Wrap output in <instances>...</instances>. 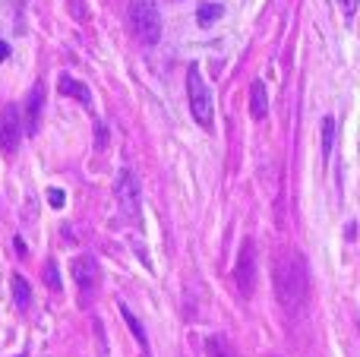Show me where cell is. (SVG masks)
<instances>
[{
    "instance_id": "obj_1",
    "label": "cell",
    "mask_w": 360,
    "mask_h": 357,
    "mask_svg": "<svg viewBox=\"0 0 360 357\" xmlns=\"http://www.w3.org/2000/svg\"><path fill=\"white\" fill-rule=\"evenodd\" d=\"M310 294V269L297 250H288L275 259V297L285 310L297 313Z\"/></svg>"
},
{
    "instance_id": "obj_2",
    "label": "cell",
    "mask_w": 360,
    "mask_h": 357,
    "mask_svg": "<svg viewBox=\"0 0 360 357\" xmlns=\"http://www.w3.org/2000/svg\"><path fill=\"white\" fill-rule=\"evenodd\" d=\"M186 98H190V111L196 117V124L212 130V117H215L212 114V89L202 79V73H199V63L186 67Z\"/></svg>"
},
{
    "instance_id": "obj_3",
    "label": "cell",
    "mask_w": 360,
    "mask_h": 357,
    "mask_svg": "<svg viewBox=\"0 0 360 357\" xmlns=\"http://www.w3.org/2000/svg\"><path fill=\"white\" fill-rule=\"evenodd\" d=\"M130 25L133 35L143 44H158L162 38V16H158V6L152 0H130Z\"/></svg>"
},
{
    "instance_id": "obj_4",
    "label": "cell",
    "mask_w": 360,
    "mask_h": 357,
    "mask_svg": "<svg viewBox=\"0 0 360 357\" xmlns=\"http://www.w3.org/2000/svg\"><path fill=\"white\" fill-rule=\"evenodd\" d=\"M114 193H117L120 212H124L127 219H136V215H139V202H143V190H139V177L133 174L130 168H124V171L117 174Z\"/></svg>"
},
{
    "instance_id": "obj_5",
    "label": "cell",
    "mask_w": 360,
    "mask_h": 357,
    "mask_svg": "<svg viewBox=\"0 0 360 357\" xmlns=\"http://www.w3.org/2000/svg\"><path fill=\"white\" fill-rule=\"evenodd\" d=\"M234 285L243 297L253 294V285H256V247L253 240H243L240 253H237V263H234Z\"/></svg>"
},
{
    "instance_id": "obj_6",
    "label": "cell",
    "mask_w": 360,
    "mask_h": 357,
    "mask_svg": "<svg viewBox=\"0 0 360 357\" xmlns=\"http://www.w3.org/2000/svg\"><path fill=\"white\" fill-rule=\"evenodd\" d=\"M19 139H22V117H19L16 105H6L0 111V152L4 155H16Z\"/></svg>"
},
{
    "instance_id": "obj_7",
    "label": "cell",
    "mask_w": 360,
    "mask_h": 357,
    "mask_svg": "<svg viewBox=\"0 0 360 357\" xmlns=\"http://www.w3.org/2000/svg\"><path fill=\"white\" fill-rule=\"evenodd\" d=\"M98 263H95V257H89V253H82V257H76L73 259V278H76V285H79V294L86 297H92V291L98 288Z\"/></svg>"
},
{
    "instance_id": "obj_8",
    "label": "cell",
    "mask_w": 360,
    "mask_h": 357,
    "mask_svg": "<svg viewBox=\"0 0 360 357\" xmlns=\"http://www.w3.org/2000/svg\"><path fill=\"white\" fill-rule=\"evenodd\" d=\"M41 111H44V86L38 82L29 92V98H25V130H29L32 136H35L38 126H41Z\"/></svg>"
},
{
    "instance_id": "obj_9",
    "label": "cell",
    "mask_w": 360,
    "mask_h": 357,
    "mask_svg": "<svg viewBox=\"0 0 360 357\" xmlns=\"http://www.w3.org/2000/svg\"><path fill=\"white\" fill-rule=\"evenodd\" d=\"M57 89H60L63 95H70V98H76V101H82V105H92V92H89V86L86 82H79V79H73V76H60L57 79Z\"/></svg>"
},
{
    "instance_id": "obj_10",
    "label": "cell",
    "mask_w": 360,
    "mask_h": 357,
    "mask_svg": "<svg viewBox=\"0 0 360 357\" xmlns=\"http://www.w3.org/2000/svg\"><path fill=\"white\" fill-rule=\"evenodd\" d=\"M250 114H253L256 120H262L269 114V95H266V82L256 79L253 86H250Z\"/></svg>"
},
{
    "instance_id": "obj_11",
    "label": "cell",
    "mask_w": 360,
    "mask_h": 357,
    "mask_svg": "<svg viewBox=\"0 0 360 357\" xmlns=\"http://www.w3.org/2000/svg\"><path fill=\"white\" fill-rule=\"evenodd\" d=\"M13 301H16L19 310H29V304H32V288H29V282H25L19 272L13 275Z\"/></svg>"
},
{
    "instance_id": "obj_12",
    "label": "cell",
    "mask_w": 360,
    "mask_h": 357,
    "mask_svg": "<svg viewBox=\"0 0 360 357\" xmlns=\"http://www.w3.org/2000/svg\"><path fill=\"white\" fill-rule=\"evenodd\" d=\"M335 133H338L335 117H326V120H323V158H326V162H329V158H332V145H335Z\"/></svg>"
},
{
    "instance_id": "obj_13",
    "label": "cell",
    "mask_w": 360,
    "mask_h": 357,
    "mask_svg": "<svg viewBox=\"0 0 360 357\" xmlns=\"http://www.w3.org/2000/svg\"><path fill=\"white\" fill-rule=\"evenodd\" d=\"M221 13H224L221 4H202L196 10V22L199 25H212V22H218V19H221Z\"/></svg>"
},
{
    "instance_id": "obj_14",
    "label": "cell",
    "mask_w": 360,
    "mask_h": 357,
    "mask_svg": "<svg viewBox=\"0 0 360 357\" xmlns=\"http://www.w3.org/2000/svg\"><path fill=\"white\" fill-rule=\"evenodd\" d=\"M44 285H48L51 291H60V272H57L54 259H48V263H44Z\"/></svg>"
},
{
    "instance_id": "obj_15",
    "label": "cell",
    "mask_w": 360,
    "mask_h": 357,
    "mask_svg": "<svg viewBox=\"0 0 360 357\" xmlns=\"http://www.w3.org/2000/svg\"><path fill=\"white\" fill-rule=\"evenodd\" d=\"M205 351H209V357H237V354L231 351L228 345H224L221 339H218V335H212V339H209V345H205Z\"/></svg>"
},
{
    "instance_id": "obj_16",
    "label": "cell",
    "mask_w": 360,
    "mask_h": 357,
    "mask_svg": "<svg viewBox=\"0 0 360 357\" xmlns=\"http://www.w3.org/2000/svg\"><path fill=\"white\" fill-rule=\"evenodd\" d=\"M48 202L54 209H63L67 206V193H63V190H48Z\"/></svg>"
},
{
    "instance_id": "obj_17",
    "label": "cell",
    "mask_w": 360,
    "mask_h": 357,
    "mask_svg": "<svg viewBox=\"0 0 360 357\" xmlns=\"http://www.w3.org/2000/svg\"><path fill=\"white\" fill-rule=\"evenodd\" d=\"M338 4H342V13H345V19H354V13H357V0H338Z\"/></svg>"
},
{
    "instance_id": "obj_18",
    "label": "cell",
    "mask_w": 360,
    "mask_h": 357,
    "mask_svg": "<svg viewBox=\"0 0 360 357\" xmlns=\"http://www.w3.org/2000/svg\"><path fill=\"white\" fill-rule=\"evenodd\" d=\"M70 6H73V16L76 19H86V4H79V0H70Z\"/></svg>"
},
{
    "instance_id": "obj_19",
    "label": "cell",
    "mask_w": 360,
    "mask_h": 357,
    "mask_svg": "<svg viewBox=\"0 0 360 357\" xmlns=\"http://www.w3.org/2000/svg\"><path fill=\"white\" fill-rule=\"evenodd\" d=\"M95 133H98V139H95V143H98V149H105V139H108V130L101 124H95Z\"/></svg>"
},
{
    "instance_id": "obj_20",
    "label": "cell",
    "mask_w": 360,
    "mask_h": 357,
    "mask_svg": "<svg viewBox=\"0 0 360 357\" xmlns=\"http://www.w3.org/2000/svg\"><path fill=\"white\" fill-rule=\"evenodd\" d=\"M6 57H10V44H6V41H0V63H4Z\"/></svg>"
},
{
    "instance_id": "obj_21",
    "label": "cell",
    "mask_w": 360,
    "mask_h": 357,
    "mask_svg": "<svg viewBox=\"0 0 360 357\" xmlns=\"http://www.w3.org/2000/svg\"><path fill=\"white\" fill-rule=\"evenodd\" d=\"M165 4H180V0H165Z\"/></svg>"
}]
</instances>
